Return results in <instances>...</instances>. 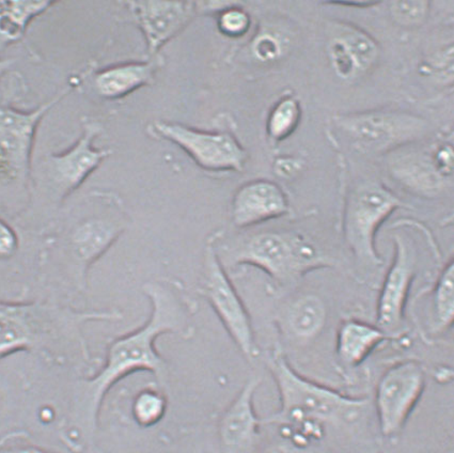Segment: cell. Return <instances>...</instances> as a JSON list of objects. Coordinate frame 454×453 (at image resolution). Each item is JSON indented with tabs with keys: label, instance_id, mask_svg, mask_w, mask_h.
<instances>
[{
	"label": "cell",
	"instance_id": "cell-1",
	"mask_svg": "<svg viewBox=\"0 0 454 453\" xmlns=\"http://www.w3.org/2000/svg\"><path fill=\"white\" fill-rule=\"evenodd\" d=\"M153 311L147 322L109 343L106 363L95 376L78 383L72 406V420L83 433L97 429L104 399L114 385L138 371H148L166 384L169 370L166 359L155 348L158 338L176 335L184 340L194 336L192 316L196 303L184 286L175 279H156L143 285Z\"/></svg>",
	"mask_w": 454,
	"mask_h": 453
},
{
	"label": "cell",
	"instance_id": "cell-2",
	"mask_svg": "<svg viewBox=\"0 0 454 453\" xmlns=\"http://www.w3.org/2000/svg\"><path fill=\"white\" fill-rule=\"evenodd\" d=\"M118 311H76L48 301H0V358L15 352L50 354L60 340L85 346L89 321H118Z\"/></svg>",
	"mask_w": 454,
	"mask_h": 453
},
{
	"label": "cell",
	"instance_id": "cell-3",
	"mask_svg": "<svg viewBox=\"0 0 454 453\" xmlns=\"http://www.w3.org/2000/svg\"><path fill=\"white\" fill-rule=\"evenodd\" d=\"M266 366L278 385L280 409L262 419L263 424L291 429L308 425H353L369 408L367 398L349 397L301 376L279 348L269 354Z\"/></svg>",
	"mask_w": 454,
	"mask_h": 453
},
{
	"label": "cell",
	"instance_id": "cell-4",
	"mask_svg": "<svg viewBox=\"0 0 454 453\" xmlns=\"http://www.w3.org/2000/svg\"><path fill=\"white\" fill-rule=\"evenodd\" d=\"M218 256L223 267L252 265L269 276L275 288L289 289L312 270L333 268L335 259L301 234L263 231L239 239Z\"/></svg>",
	"mask_w": 454,
	"mask_h": 453
},
{
	"label": "cell",
	"instance_id": "cell-5",
	"mask_svg": "<svg viewBox=\"0 0 454 453\" xmlns=\"http://www.w3.org/2000/svg\"><path fill=\"white\" fill-rule=\"evenodd\" d=\"M127 228L117 198L96 195L83 206L57 241L62 267L78 290L87 285L89 269L113 246Z\"/></svg>",
	"mask_w": 454,
	"mask_h": 453
},
{
	"label": "cell",
	"instance_id": "cell-6",
	"mask_svg": "<svg viewBox=\"0 0 454 453\" xmlns=\"http://www.w3.org/2000/svg\"><path fill=\"white\" fill-rule=\"evenodd\" d=\"M398 196L378 182H363L348 195L343 217L344 239L359 267L384 264L377 249V233L393 213L403 207Z\"/></svg>",
	"mask_w": 454,
	"mask_h": 453
},
{
	"label": "cell",
	"instance_id": "cell-7",
	"mask_svg": "<svg viewBox=\"0 0 454 453\" xmlns=\"http://www.w3.org/2000/svg\"><path fill=\"white\" fill-rule=\"evenodd\" d=\"M200 293L210 304L224 330L248 361L259 355L252 319L226 268L219 259L215 243L207 245Z\"/></svg>",
	"mask_w": 454,
	"mask_h": 453
},
{
	"label": "cell",
	"instance_id": "cell-8",
	"mask_svg": "<svg viewBox=\"0 0 454 453\" xmlns=\"http://www.w3.org/2000/svg\"><path fill=\"white\" fill-rule=\"evenodd\" d=\"M337 124L355 147L372 153L388 152L420 139L427 131L426 120L393 111L343 114Z\"/></svg>",
	"mask_w": 454,
	"mask_h": 453
},
{
	"label": "cell",
	"instance_id": "cell-9",
	"mask_svg": "<svg viewBox=\"0 0 454 453\" xmlns=\"http://www.w3.org/2000/svg\"><path fill=\"white\" fill-rule=\"evenodd\" d=\"M426 384V369L416 361L396 363L383 374L375 393V410L383 436L393 439L401 433L419 404Z\"/></svg>",
	"mask_w": 454,
	"mask_h": 453
},
{
	"label": "cell",
	"instance_id": "cell-10",
	"mask_svg": "<svg viewBox=\"0 0 454 453\" xmlns=\"http://www.w3.org/2000/svg\"><path fill=\"white\" fill-rule=\"evenodd\" d=\"M153 132L176 144L201 169L210 173H239L247 164V151L231 134L200 131L169 121L154 122Z\"/></svg>",
	"mask_w": 454,
	"mask_h": 453
},
{
	"label": "cell",
	"instance_id": "cell-11",
	"mask_svg": "<svg viewBox=\"0 0 454 453\" xmlns=\"http://www.w3.org/2000/svg\"><path fill=\"white\" fill-rule=\"evenodd\" d=\"M65 95L62 92L53 101L29 113L0 108V180L18 185L27 184L36 128Z\"/></svg>",
	"mask_w": 454,
	"mask_h": 453
},
{
	"label": "cell",
	"instance_id": "cell-12",
	"mask_svg": "<svg viewBox=\"0 0 454 453\" xmlns=\"http://www.w3.org/2000/svg\"><path fill=\"white\" fill-rule=\"evenodd\" d=\"M101 132L100 123L87 121L81 138L72 148L46 160L45 178L57 200L62 201L75 191L111 154V151L98 150L93 145Z\"/></svg>",
	"mask_w": 454,
	"mask_h": 453
},
{
	"label": "cell",
	"instance_id": "cell-13",
	"mask_svg": "<svg viewBox=\"0 0 454 453\" xmlns=\"http://www.w3.org/2000/svg\"><path fill=\"white\" fill-rule=\"evenodd\" d=\"M416 264L415 248L404 238L395 236V257L385 276L377 309V326L386 334L398 330L403 322Z\"/></svg>",
	"mask_w": 454,
	"mask_h": 453
},
{
	"label": "cell",
	"instance_id": "cell-14",
	"mask_svg": "<svg viewBox=\"0 0 454 453\" xmlns=\"http://www.w3.org/2000/svg\"><path fill=\"white\" fill-rule=\"evenodd\" d=\"M262 379L252 377L224 410L218 433L227 453H252L260 437L262 419L255 413L254 398Z\"/></svg>",
	"mask_w": 454,
	"mask_h": 453
},
{
	"label": "cell",
	"instance_id": "cell-15",
	"mask_svg": "<svg viewBox=\"0 0 454 453\" xmlns=\"http://www.w3.org/2000/svg\"><path fill=\"white\" fill-rule=\"evenodd\" d=\"M290 212L288 197L273 181L254 180L239 187L231 202V220L238 228L260 225Z\"/></svg>",
	"mask_w": 454,
	"mask_h": 453
},
{
	"label": "cell",
	"instance_id": "cell-16",
	"mask_svg": "<svg viewBox=\"0 0 454 453\" xmlns=\"http://www.w3.org/2000/svg\"><path fill=\"white\" fill-rule=\"evenodd\" d=\"M129 6L147 40L148 50L155 54L174 38L194 17L192 3H129Z\"/></svg>",
	"mask_w": 454,
	"mask_h": 453
},
{
	"label": "cell",
	"instance_id": "cell-17",
	"mask_svg": "<svg viewBox=\"0 0 454 453\" xmlns=\"http://www.w3.org/2000/svg\"><path fill=\"white\" fill-rule=\"evenodd\" d=\"M156 66L153 62H129L106 67L98 73L93 85L98 95L117 100L148 86L154 80Z\"/></svg>",
	"mask_w": 454,
	"mask_h": 453
},
{
	"label": "cell",
	"instance_id": "cell-18",
	"mask_svg": "<svg viewBox=\"0 0 454 453\" xmlns=\"http://www.w3.org/2000/svg\"><path fill=\"white\" fill-rule=\"evenodd\" d=\"M387 334L377 325L360 320L341 323L337 332V356L348 367H357L370 356Z\"/></svg>",
	"mask_w": 454,
	"mask_h": 453
},
{
	"label": "cell",
	"instance_id": "cell-19",
	"mask_svg": "<svg viewBox=\"0 0 454 453\" xmlns=\"http://www.w3.org/2000/svg\"><path fill=\"white\" fill-rule=\"evenodd\" d=\"M327 321V309L319 296L306 294L291 304L283 320L285 334L297 343L316 340Z\"/></svg>",
	"mask_w": 454,
	"mask_h": 453
},
{
	"label": "cell",
	"instance_id": "cell-20",
	"mask_svg": "<svg viewBox=\"0 0 454 453\" xmlns=\"http://www.w3.org/2000/svg\"><path fill=\"white\" fill-rule=\"evenodd\" d=\"M393 174L406 189L422 196H436L445 185L446 176L438 169L435 160L422 156H406L394 165Z\"/></svg>",
	"mask_w": 454,
	"mask_h": 453
},
{
	"label": "cell",
	"instance_id": "cell-21",
	"mask_svg": "<svg viewBox=\"0 0 454 453\" xmlns=\"http://www.w3.org/2000/svg\"><path fill=\"white\" fill-rule=\"evenodd\" d=\"M432 332L442 334L451 328L454 317V264L453 258L443 268L433 293Z\"/></svg>",
	"mask_w": 454,
	"mask_h": 453
},
{
	"label": "cell",
	"instance_id": "cell-22",
	"mask_svg": "<svg viewBox=\"0 0 454 453\" xmlns=\"http://www.w3.org/2000/svg\"><path fill=\"white\" fill-rule=\"evenodd\" d=\"M51 2L0 3V35L17 40L24 34L31 20L48 10Z\"/></svg>",
	"mask_w": 454,
	"mask_h": 453
},
{
	"label": "cell",
	"instance_id": "cell-23",
	"mask_svg": "<svg viewBox=\"0 0 454 453\" xmlns=\"http://www.w3.org/2000/svg\"><path fill=\"white\" fill-rule=\"evenodd\" d=\"M167 409L168 401L160 390L145 388L133 400L132 415L139 426L151 428L164 419Z\"/></svg>",
	"mask_w": 454,
	"mask_h": 453
},
{
	"label": "cell",
	"instance_id": "cell-24",
	"mask_svg": "<svg viewBox=\"0 0 454 453\" xmlns=\"http://www.w3.org/2000/svg\"><path fill=\"white\" fill-rule=\"evenodd\" d=\"M335 39L346 48L359 69L366 70L377 60L378 46L363 31L352 26H342Z\"/></svg>",
	"mask_w": 454,
	"mask_h": 453
},
{
	"label": "cell",
	"instance_id": "cell-25",
	"mask_svg": "<svg viewBox=\"0 0 454 453\" xmlns=\"http://www.w3.org/2000/svg\"><path fill=\"white\" fill-rule=\"evenodd\" d=\"M301 106L294 98H285L276 104L270 112L268 121V133L271 139L279 140L289 137L299 127Z\"/></svg>",
	"mask_w": 454,
	"mask_h": 453
},
{
	"label": "cell",
	"instance_id": "cell-26",
	"mask_svg": "<svg viewBox=\"0 0 454 453\" xmlns=\"http://www.w3.org/2000/svg\"><path fill=\"white\" fill-rule=\"evenodd\" d=\"M249 17L239 9H228L218 20L219 29L228 36H241L249 28Z\"/></svg>",
	"mask_w": 454,
	"mask_h": 453
},
{
	"label": "cell",
	"instance_id": "cell-27",
	"mask_svg": "<svg viewBox=\"0 0 454 453\" xmlns=\"http://www.w3.org/2000/svg\"><path fill=\"white\" fill-rule=\"evenodd\" d=\"M394 15L401 24H420L427 17V4L425 2H399L393 4Z\"/></svg>",
	"mask_w": 454,
	"mask_h": 453
},
{
	"label": "cell",
	"instance_id": "cell-28",
	"mask_svg": "<svg viewBox=\"0 0 454 453\" xmlns=\"http://www.w3.org/2000/svg\"><path fill=\"white\" fill-rule=\"evenodd\" d=\"M17 232L0 218V260L6 262L17 254L19 251Z\"/></svg>",
	"mask_w": 454,
	"mask_h": 453
},
{
	"label": "cell",
	"instance_id": "cell-29",
	"mask_svg": "<svg viewBox=\"0 0 454 453\" xmlns=\"http://www.w3.org/2000/svg\"><path fill=\"white\" fill-rule=\"evenodd\" d=\"M332 55L337 71L344 77L351 75L356 66L346 48L336 39L332 45Z\"/></svg>",
	"mask_w": 454,
	"mask_h": 453
},
{
	"label": "cell",
	"instance_id": "cell-30",
	"mask_svg": "<svg viewBox=\"0 0 454 453\" xmlns=\"http://www.w3.org/2000/svg\"><path fill=\"white\" fill-rule=\"evenodd\" d=\"M0 453H55L40 446L18 441L17 437L9 435L0 441Z\"/></svg>",
	"mask_w": 454,
	"mask_h": 453
},
{
	"label": "cell",
	"instance_id": "cell-31",
	"mask_svg": "<svg viewBox=\"0 0 454 453\" xmlns=\"http://www.w3.org/2000/svg\"><path fill=\"white\" fill-rule=\"evenodd\" d=\"M278 44L270 36H263L255 43V53H257L261 59L269 60L274 59L278 54Z\"/></svg>",
	"mask_w": 454,
	"mask_h": 453
},
{
	"label": "cell",
	"instance_id": "cell-32",
	"mask_svg": "<svg viewBox=\"0 0 454 453\" xmlns=\"http://www.w3.org/2000/svg\"><path fill=\"white\" fill-rule=\"evenodd\" d=\"M264 453H301L300 448L291 441H275L266 448Z\"/></svg>",
	"mask_w": 454,
	"mask_h": 453
},
{
	"label": "cell",
	"instance_id": "cell-33",
	"mask_svg": "<svg viewBox=\"0 0 454 453\" xmlns=\"http://www.w3.org/2000/svg\"><path fill=\"white\" fill-rule=\"evenodd\" d=\"M12 64V60H0V77L3 76L4 73L6 72Z\"/></svg>",
	"mask_w": 454,
	"mask_h": 453
}]
</instances>
